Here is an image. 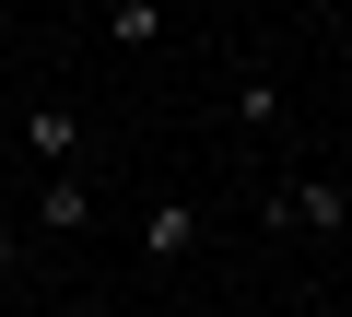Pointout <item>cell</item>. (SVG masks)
Here are the masks:
<instances>
[{
	"instance_id": "obj_7",
	"label": "cell",
	"mask_w": 352,
	"mask_h": 317,
	"mask_svg": "<svg viewBox=\"0 0 352 317\" xmlns=\"http://www.w3.org/2000/svg\"><path fill=\"white\" fill-rule=\"evenodd\" d=\"M0 282H12V235H0Z\"/></svg>"
},
{
	"instance_id": "obj_6",
	"label": "cell",
	"mask_w": 352,
	"mask_h": 317,
	"mask_svg": "<svg viewBox=\"0 0 352 317\" xmlns=\"http://www.w3.org/2000/svg\"><path fill=\"white\" fill-rule=\"evenodd\" d=\"M106 36H118V47H153V36H164V0H106Z\"/></svg>"
},
{
	"instance_id": "obj_2",
	"label": "cell",
	"mask_w": 352,
	"mask_h": 317,
	"mask_svg": "<svg viewBox=\"0 0 352 317\" xmlns=\"http://www.w3.org/2000/svg\"><path fill=\"white\" fill-rule=\"evenodd\" d=\"M24 153H36V177L82 165V106H71V94H36V106H24Z\"/></svg>"
},
{
	"instance_id": "obj_4",
	"label": "cell",
	"mask_w": 352,
	"mask_h": 317,
	"mask_svg": "<svg viewBox=\"0 0 352 317\" xmlns=\"http://www.w3.org/2000/svg\"><path fill=\"white\" fill-rule=\"evenodd\" d=\"M188 247H200V200H153V212H141V259H153V270H176Z\"/></svg>"
},
{
	"instance_id": "obj_5",
	"label": "cell",
	"mask_w": 352,
	"mask_h": 317,
	"mask_svg": "<svg viewBox=\"0 0 352 317\" xmlns=\"http://www.w3.org/2000/svg\"><path fill=\"white\" fill-rule=\"evenodd\" d=\"M223 118H235L247 141H282V83H270V71H235V83H223Z\"/></svg>"
},
{
	"instance_id": "obj_8",
	"label": "cell",
	"mask_w": 352,
	"mask_h": 317,
	"mask_svg": "<svg viewBox=\"0 0 352 317\" xmlns=\"http://www.w3.org/2000/svg\"><path fill=\"white\" fill-rule=\"evenodd\" d=\"M59 317H106V305H59Z\"/></svg>"
},
{
	"instance_id": "obj_1",
	"label": "cell",
	"mask_w": 352,
	"mask_h": 317,
	"mask_svg": "<svg viewBox=\"0 0 352 317\" xmlns=\"http://www.w3.org/2000/svg\"><path fill=\"white\" fill-rule=\"evenodd\" d=\"M258 223L270 235H305V247H340L352 235V188L340 177H270L258 188Z\"/></svg>"
},
{
	"instance_id": "obj_3",
	"label": "cell",
	"mask_w": 352,
	"mask_h": 317,
	"mask_svg": "<svg viewBox=\"0 0 352 317\" xmlns=\"http://www.w3.org/2000/svg\"><path fill=\"white\" fill-rule=\"evenodd\" d=\"M82 223H94V177H82V165L36 177V235H82Z\"/></svg>"
}]
</instances>
